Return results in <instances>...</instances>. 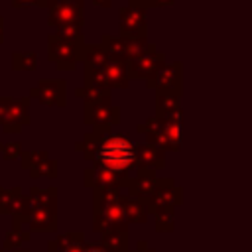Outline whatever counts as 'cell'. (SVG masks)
<instances>
[{
    "label": "cell",
    "mask_w": 252,
    "mask_h": 252,
    "mask_svg": "<svg viewBox=\"0 0 252 252\" xmlns=\"http://www.w3.org/2000/svg\"><path fill=\"white\" fill-rule=\"evenodd\" d=\"M55 35L69 39V41H85L83 39V26H65V28H57Z\"/></svg>",
    "instance_id": "18"
},
{
    "label": "cell",
    "mask_w": 252,
    "mask_h": 252,
    "mask_svg": "<svg viewBox=\"0 0 252 252\" xmlns=\"http://www.w3.org/2000/svg\"><path fill=\"white\" fill-rule=\"evenodd\" d=\"M181 122H183V112H177L173 116H152L146 122L138 124V132L148 138V142L156 144L161 150H171L177 152L181 148Z\"/></svg>",
    "instance_id": "2"
},
{
    "label": "cell",
    "mask_w": 252,
    "mask_h": 252,
    "mask_svg": "<svg viewBox=\"0 0 252 252\" xmlns=\"http://www.w3.org/2000/svg\"><path fill=\"white\" fill-rule=\"evenodd\" d=\"M91 159L114 175H126L136 165V144L126 134H100Z\"/></svg>",
    "instance_id": "1"
},
{
    "label": "cell",
    "mask_w": 252,
    "mask_h": 252,
    "mask_svg": "<svg viewBox=\"0 0 252 252\" xmlns=\"http://www.w3.org/2000/svg\"><path fill=\"white\" fill-rule=\"evenodd\" d=\"M146 0H128L126 6L118 10V35L124 39L146 37L148 22H146Z\"/></svg>",
    "instance_id": "3"
},
{
    "label": "cell",
    "mask_w": 252,
    "mask_h": 252,
    "mask_svg": "<svg viewBox=\"0 0 252 252\" xmlns=\"http://www.w3.org/2000/svg\"><path fill=\"white\" fill-rule=\"evenodd\" d=\"M83 120L94 128H112L120 122V106L114 104H85Z\"/></svg>",
    "instance_id": "10"
},
{
    "label": "cell",
    "mask_w": 252,
    "mask_h": 252,
    "mask_svg": "<svg viewBox=\"0 0 252 252\" xmlns=\"http://www.w3.org/2000/svg\"><path fill=\"white\" fill-rule=\"evenodd\" d=\"M30 98H37L45 106L63 108L67 104V83L63 79H43L30 89Z\"/></svg>",
    "instance_id": "7"
},
{
    "label": "cell",
    "mask_w": 252,
    "mask_h": 252,
    "mask_svg": "<svg viewBox=\"0 0 252 252\" xmlns=\"http://www.w3.org/2000/svg\"><path fill=\"white\" fill-rule=\"evenodd\" d=\"M112 91L106 89V87H89V85H83V87H77L75 89V96L83 98L85 104H110V94Z\"/></svg>",
    "instance_id": "14"
},
{
    "label": "cell",
    "mask_w": 252,
    "mask_h": 252,
    "mask_svg": "<svg viewBox=\"0 0 252 252\" xmlns=\"http://www.w3.org/2000/svg\"><path fill=\"white\" fill-rule=\"evenodd\" d=\"M94 6H100V8H110L112 6V0H91Z\"/></svg>",
    "instance_id": "23"
},
{
    "label": "cell",
    "mask_w": 252,
    "mask_h": 252,
    "mask_svg": "<svg viewBox=\"0 0 252 252\" xmlns=\"http://www.w3.org/2000/svg\"><path fill=\"white\" fill-rule=\"evenodd\" d=\"M85 41H69L55 33L47 35V59L55 63L57 71H73L81 61Z\"/></svg>",
    "instance_id": "4"
},
{
    "label": "cell",
    "mask_w": 252,
    "mask_h": 252,
    "mask_svg": "<svg viewBox=\"0 0 252 252\" xmlns=\"http://www.w3.org/2000/svg\"><path fill=\"white\" fill-rule=\"evenodd\" d=\"M37 53L35 51H14L12 53V71H35Z\"/></svg>",
    "instance_id": "17"
},
{
    "label": "cell",
    "mask_w": 252,
    "mask_h": 252,
    "mask_svg": "<svg viewBox=\"0 0 252 252\" xmlns=\"http://www.w3.org/2000/svg\"><path fill=\"white\" fill-rule=\"evenodd\" d=\"M163 65H165V55L156 49V51H150V53L140 55L136 59H130L126 63V73H128V79H134V81L136 79H144V81H148Z\"/></svg>",
    "instance_id": "9"
},
{
    "label": "cell",
    "mask_w": 252,
    "mask_h": 252,
    "mask_svg": "<svg viewBox=\"0 0 252 252\" xmlns=\"http://www.w3.org/2000/svg\"><path fill=\"white\" fill-rule=\"evenodd\" d=\"M108 59L110 55L100 43H85L81 53V63L85 65V69H100L106 65Z\"/></svg>",
    "instance_id": "13"
},
{
    "label": "cell",
    "mask_w": 252,
    "mask_h": 252,
    "mask_svg": "<svg viewBox=\"0 0 252 252\" xmlns=\"http://www.w3.org/2000/svg\"><path fill=\"white\" fill-rule=\"evenodd\" d=\"M87 252H104V250H102V248H89Z\"/></svg>",
    "instance_id": "25"
},
{
    "label": "cell",
    "mask_w": 252,
    "mask_h": 252,
    "mask_svg": "<svg viewBox=\"0 0 252 252\" xmlns=\"http://www.w3.org/2000/svg\"><path fill=\"white\" fill-rule=\"evenodd\" d=\"M30 94L22 98H0V124L8 134H18L22 126L30 124Z\"/></svg>",
    "instance_id": "5"
},
{
    "label": "cell",
    "mask_w": 252,
    "mask_h": 252,
    "mask_svg": "<svg viewBox=\"0 0 252 252\" xmlns=\"http://www.w3.org/2000/svg\"><path fill=\"white\" fill-rule=\"evenodd\" d=\"M163 152L161 148H158L152 142H144L136 146V163L138 165H152V167H159L163 163L161 159Z\"/></svg>",
    "instance_id": "15"
},
{
    "label": "cell",
    "mask_w": 252,
    "mask_h": 252,
    "mask_svg": "<svg viewBox=\"0 0 252 252\" xmlns=\"http://www.w3.org/2000/svg\"><path fill=\"white\" fill-rule=\"evenodd\" d=\"M37 0H10V4L14 8H30V6H35Z\"/></svg>",
    "instance_id": "21"
},
{
    "label": "cell",
    "mask_w": 252,
    "mask_h": 252,
    "mask_svg": "<svg viewBox=\"0 0 252 252\" xmlns=\"http://www.w3.org/2000/svg\"><path fill=\"white\" fill-rule=\"evenodd\" d=\"M0 152H4L6 159H14V158L20 156L22 146H20V144H10V146H2V144H0Z\"/></svg>",
    "instance_id": "19"
},
{
    "label": "cell",
    "mask_w": 252,
    "mask_h": 252,
    "mask_svg": "<svg viewBox=\"0 0 252 252\" xmlns=\"http://www.w3.org/2000/svg\"><path fill=\"white\" fill-rule=\"evenodd\" d=\"M183 93L177 91H156V116H173L181 110Z\"/></svg>",
    "instance_id": "12"
},
{
    "label": "cell",
    "mask_w": 252,
    "mask_h": 252,
    "mask_svg": "<svg viewBox=\"0 0 252 252\" xmlns=\"http://www.w3.org/2000/svg\"><path fill=\"white\" fill-rule=\"evenodd\" d=\"M47 24L51 28L83 26L85 24V0H57L49 8Z\"/></svg>",
    "instance_id": "6"
},
{
    "label": "cell",
    "mask_w": 252,
    "mask_h": 252,
    "mask_svg": "<svg viewBox=\"0 0 252 252\" xmlns=\"http://www.w3.org/2000/svg\"><path fill=\"white\" fill-rule=\"evenodd\" d=\"M100 45L108 51V55L116 61H124L128 63V57H126V49H124V39L120 35H108L104 33L102 39H100Z\"/></svg>",
    "instance_id": "16"
},
{
    "label": "cell",
    "mask_w": 252,
    "mask_h": 252,
    "mask_svg": "<svg viewBox=\"0 0 252 252\" xmlns=\"http://www.w3.org/2000/svg\"><path fill=\"white\" fill-rule=\"evenodd\" d=\"M4 41V18H0V43Z\"/></svg>",
    "instance_id": "24"
},
{
    "label": "cell",
    "mask_w": 252,
    "mask_h": 252,
    "mask_svg": "<svg viewBox=\"0 0 252 252\" xmlns=\"http://www.w3.org/2000/svg\"><path fill=\"white\" fill-rule=\"evenodd\" d=\"M55 2H57V0H37V2H35V6H37V8H47V10H49Z\"/></svg>",
    "instance_id": "22"
},
{
    "label": "cell",
    "mask_w": 252,
    "mask_h": 252,
    "mask_svg": "<svg viewBox=\"0 0 252 252\" xmlns=\"http://www.w3.org/2000/svg\"><path fill=\"white\" fill-rule=\"evenodd\" d=\"M177 0H146V6L148 8H163V6H171Z\"/></svg>",
    "instance_id": "20"
},
{
    "label": "cell",
    "mask_w": 252,
    "mask_h": 252,
    "mask_svg": "<svg viewBox=\"0 0 252 252\" xmlns=\"http://www.w3.org/2000/svg\"><path fill=\"white\" fill-rule=\"evenodd\" d=\"M102 75H104V83L110 91L112 89H128V85H130L124 61H116L110 57L106 61V65L102 67Z\"/></svg>",
    "instance_id": "11"
},
{
    "label": "cell",
    "mask_w": 252,
    "mask_h": 252,
    "mask_svg": "<svg viewBox=\"0 0 252 252\" xmlns=\"http://www.w3.org/2000/svg\"><path fill=\"white\" fill-rule=\"evenodd\" d=\"M150 89L156 91H177L183 93V63L173 61L158 69V73L146 81Z\"/></svg>",
    "instance_id": "8"
}]
</instances>
